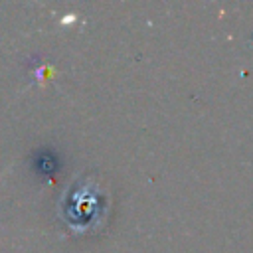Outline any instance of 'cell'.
Returning a JSON list of instances; mask_svg holds the SVG:
<instances>
[{
  "instance_id": "6da1fadb",
  "label": "cell",
  "mask_w": 253,
  "mask_h": 253,
  "mask_svg": "<svg viewBox=\"0 0 253 253\" xmlns=\"http://www.w3.org/2000/svg\"><path fill=\"white\" fill-rule=\"evenodd\" d=\"M111 210L109 194L93 176L77 178L59 200V217L73 235H85L105 225Z\"/></svg>"
},
{
  "instance_id": "7a4b0ae2",
  "label": "cell",
  "mask_w": 253,
  "mask_h": 253,
  "mask_svg": "<svg viewBox=\"0 0 253 253\" xmlns=\"http://www.w3.org/2000/svg\"><path fill=\"white\" fill-rule=\"evenodd\" d=\"M34 164H36V170L40 176H53L59 168V160L53 154V150H49V148H40L34 154Z\"/></svg>"
}]
</instances>
